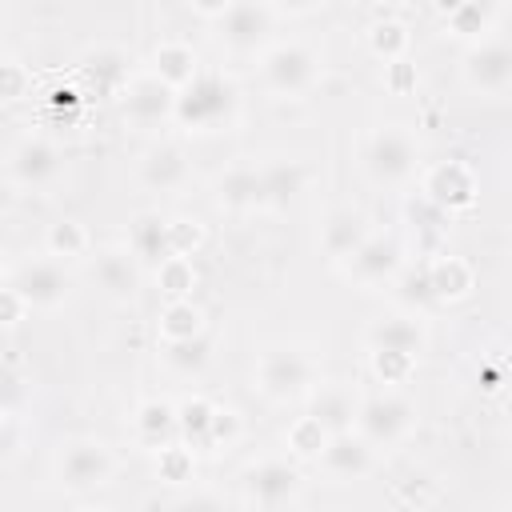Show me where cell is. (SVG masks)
<instances>
[{
    "mask_svg": "<svg viewBox=\"0 0 512 512\" xmlns=\"http://www.w3.org/2000/svg\"><path fill=\"white\" fill-rule=\"evenodd\" d=\"M360 168L376 188H404L420 172V140L408 124H376L360 140Z\"/></svg>",
    "mask_w": 512,
    "mask_h": 512,
    "instance_id": "cell-1",
    "label": "cell"
},
{
    "mask_svg": "<svg viewBox=\"0 0 512 512\" xmlns=\"http://www.w3.org/2000/svg\"><path fill=\"white\" fill-rule=\"evenodd\" d=\"M240 112V96L232 88L228 76L220 72H200L184 92H176V124L184 132L208 136V132H224Z\"/></svg>",
    "mask_w": 512,
    "mask_h": 512,
    "instance_id": "cell-2",
    "label": "cell"
},
{
    "mask_svg": "<svg viewBox=\"0 0 512 512\" xmlns=\"http://www.w3.org/2000/svg\"><path fill=\"white\" fill-rule=\"evenodd\" d=\"M252 384L260 396L284 404V400H300V396H312V388L320 384V364L316 356H308L304 348H292V344H272L256 356V368H252Z\"/></svg>",
    "mask_w": 512,
    "mask_h": 512,
    "instance_id": "cell-3",
    "label": "cell"
},
{
    "mask_svg": "<svg viewBox=\"0 0 512 512\" xmlns=\"http://www.w3.org/2000/svg\"><path fill=\"white\" fill-rule=\"evenodd\" d=\"M64 148L44 132H24L4 152V180L16 192H52L64 180Z\"/></svg>",
    "mask_w": 512,
    "mask_h": 512,
    "instance_id": "cell-4",
    "label": "cell"
},
{
    "mask_svg": "<svg viewBox=\"0 0 512 512\" xmlns=\"http://www.w3.org/2000/svg\"><path fill=\"white\" fill-rule=\"evenodd\" d=\"M256 72H260L264 92H272L280 100H292V96H304V92L316 88V80H320V52L312 44H304V40H276L260 56Z\"/></svg>",
    "mask_w": 512,
    "mask_h": 512,
    "instance_id": "cell-5",
    "label": "cell"
},
{
    "mask_svg": "<svg viewBox=\"0 0 512 512\" xmlns=\"http://www.w3.org/2000/svg\"><path fill=\"white\" fill-rule=\"evenodd\" d=\"M52 476L64 492H76V496L96 492L116 476V452L96 436H76V440L60 444V452L52 460Z\"/></svg>",
    "mask_w": 512,
    "mask_h": 512,
    "instance_id": "cell-6",
    "label": "cell"
},
{
    "mask_svg": "<svg viewBox=\"0 0 512 512\" xmlns=\"http://www.w3.org/2000/svg\"><path fill=\"white\" fill-rule=\"evenodd\" d=\"M8 288L28 304V308H40V312H52L60 304H68V296L76 292V276L68 272L64 260L56 256H28L20 264L8 268Z\"/></svg>",
    "mask_w": 512,
    "mask_h": 512,
    "instance_id": "cell-7",
    "label": "cell"
},
{
    "mask_svg": "<svg viewBox=\"0 0 512 512\" xmlns=\"http://www.w3.org/2000/svg\"><path fill=\"white\" fill-rule=\"evenodd\" d=\"M416 428V404L404 396V392H372L360 400L356 408V432L380 452V448H396L412 436Z\"/></svg>",
    "mask_w": 512,
    "mask_h": 512,
    "instance_id": "cell-8",
    "label": "cell"
},
{
    "mask_svg": "<svg viewBox=\"0 0 512 512\" xmlns=\"http://www.w3.org/2000/svg\"><path fill=\"white\" fill-rule=\"evenodd\" d=\"M276 20H280V12H276V4H264V0H236V4H228L224 8V16L216 20V36H220V44L228 48V52H236V56H264L276 40H272V32H276Z\"/></svg>",
    "mask_w": 512,
    "mask_h": 512,
    "instance_id": "cell-9",
    "label": "cell"
},
{
    "mask_svg": "<svg viewBox=\"0 0 512 512\" xmlns=\"http://www.w3.org/2000/svg\"><path fill=\"white\" fill-rule=\"evenodd\" d=\"M340 272L360 284V288H380V284H392L400 272H404V244L392 236V232H372L344 264Z\"/></svg>",
    "mask_w": 512,
    "mask_h": 512,
    "instance_id": "cell-10",
    "label": "cell"
},
{
    "mask_svg": "<svg viewBox=\"0 0 512 512\" xmlns=\"http://www.w3.org/2000/svg\"><path fill=\"white\" fill-rule=\"evenodd\" d=\"M460 76L480 96H504L512 88V44L500 36L468 44V52L460 60Z\"/></svg>",
    "mask_w": 512,
    "mask_h": 512,
    "instance_id": "cell-11",
    "label": "cell"
},
{
    "mask_svg": "<svg viewBox=\"0 0 512 512\" xmlns=\"http://www.w3.org/2000/svg\"><path fill=\"white\" fill-rule=\"evenodd\" d=\"M244 492L260 512H284L300 492V468L284 456H264L244 468Z\"/></svg>",
    "mask_w": 512,
    "mask_h": 512,
    "instance_id": "cell-12",
    "label": "cell"
},
{
    "mask_svg": "<svg viewBox=\"0 0 512 512\" xmlns=\"http://www.w3.org/2000/svg\"><path fill=\"white\" fill-rule=\"evenodd\" d=\"M120 104L132 128H160L176 120V88H168L152 68L132 76V84L120 92Z\"/></svg>",
    "mask_w": 512,
    "mask_h": 512,
    "instance_id": "cell-13",
    "label": "cell"
},
{
    "mask_svg": "<svg viewBox=\"0 0 512 512\" xmlns=\"http://www.w3.org/2000/svg\"><path fill=\"white\" fill-rule=\"evenodd\" d=\"M88 272H92V284L116 300V304H128L136 300L140 292V280H144V268H140V256L128 248V244H108V248H96L88 256Z\"/></svg>",
    "mask_w": 512,
    "mask_h": 512,
    "instance_id": "cell-14",
    "label": "cell"
},
{
    "mask_svg": "<svg viewBox=\"0 0 512 512\" xmlns=\"http://www.w3.org/2000/svg\"><path fill=\"white\" fill-rule=\"evenodd\" d=\"M136 180L148 188V192H160V196H176L188 188L192 180V164H188V152L180 144H152L140 152V164H136Z\"/></svg>",
    "mask_w": 512,
    "mask_h": 512,
    "instance_id": "cell-15",
    "label": "cell"
},
{
    "mask_svg": "<svg viewBox=\"0 0 512 512\" xmlns=\"http://www.w3.org/2000/svg\"><path fill=\"white\" fill-rule=\"evenodd\" d=\"M420 192L440 212H464L476 200V176H472V168L464 160H440V164L424 168Z\"/></svg>",
    "mask_w": 512,
    "mask_h": 512,
    "instance_id": "cell-16",
    "label": "cell"
},
{
    "mask_svg": "<svg viewBox=\"0 0 512 512\" xmlns=\"http://www.w3.org/2000/svg\"><path fill=\"white\" fill-rule=\"evenodd\" d=\"M368 236H372V224H368L364 208L344 204V208H332V212L324 216V224H320V252H324L332 264H344Z\"/></svg>",
    "mask_w": 512,
    "mask_h": 512,
    "instance_id": "cell-17",
    "label": "cell"
},
{
    "mask_svg": "<svg viewBox=\"0 0 512 512\" xmlns=\"http://www.w3.org/2000/svg\"><path fill=\"white\" fill-rule=\"evenodd\" d=\"M320 468L332 476V480H364L372 468H376V448L356 432V428H348V432H336L332 440H328V448L320 452Z\"/></svg>",
    "mask_w": 512,
    "mask_h": 512,
    "instance_id": "cell-18",
    "label": "cell"
},
{
    "mask_svg": "<svg viewBox=\"0 0 512 512\" xmlns=\"http://www.w3.org/2000/svg\"><path fill=\"white\" fill-rule=\"evenodd\" d=\"M364 340H368V352H404V356H420V352L428 348L424 324H420L416 316H404V312L372 320L368 332H364Z\"/></svg>",
    "mask_w": 512,
    "mask_h": 512,
    "instance_id": "cell-19",
    "label": "cell"
},
{
    "mask_svg": "<svg viewBox=\"0 0 512 512\" xmlns=\"http://www.w3.org/2000/svg\"><path fill=\"white\" fill-rule=\"evenodd\" d=\"M152 72H156L168 88L184 92V88L200 76V56H196V48H192L188 40L168 36V40H160V44L152 48Z\"/></svg>",
    "mask_w": 512,
    "mask_h": 512,
    "instance_id": "cell-20",
    "label": "cell"
},
{
    "mask_svg": "<svg viewBox=\"0 0 512 512\" xmlns=\"http://www.w3.org/2000/svg\"><path fill=\"white\" fill-rule=\"evenodd\" d=\"M308 184V168L300 160H268L260 164V208H288Z\"/></svg>",
    "mask_w": 512,
    "mask_h": 512,
    "instance_id": "cell-21",
    "label": "cell"
},
{
    "mask_svg": "<svg viewBox=\"0 0 512 512\" xmlns=\"http://www.w3.org/2000/svg\"><path fill=\"white\" fill-rule=\"evenodd\" d=\"M216 204L228 212H256L260 208V164H232L216 176Z\"/></svg>",
    "mask_w": 512,
    "mask_h": 512,
    "instance_id": "cell-22",
    "label": "cell"
},
{
    "mask_svg": "<svg viewBox=\"0 0 512 512\" xmlns=\"http://www.w3.org/2000/svg\"><path fill=\"white\" fill-rule=\"evenodd\" d=\"M132 432H136V440H140L144 448H152V452H160V448L176 444V436H180L176 404H168V400H144V404L136 408Z\"/></svg>",
    "mask_w": 512,
    "mask_h": 512,
    "instance_id": "cell-23",
    "label": "cell"
},
{
    "mask_svg": "<svg viewBox=\"0 0 512 512\" xmlns=\"http://www.w3.org/2000/svg\"><path fill=\"white\" fill-rule=\"evenodd\" d=\"M84 76L96 84V88H104V92H124L128 84H132V56L124 52V48H116V44H100V48H92L88 56H84Z\"/></svg>",
    "mask_w": 512,
    "mask_h": 512,
    "instance_id": "cell-24",
    "label": "cell"
},
{
    "mask_svg": "<svg viewBox=\"0 0 512 512\" xmlns=\"http://www.w3.org/2000/svg\"><path fill=\"white\" fill-rule=\"evenodd\" d=\"M424 272H428L432 300H464V296L472 292V284H476L472 264H468L464 256H452V252H444V256L428 260V264H424Z\"/></svg>",
    "mask_w": 512,
    "mask_h": 512,
    "instance_id": "cell-25",
    "label": "cell"
},
{
    "mask_svg": "<svg viewBox=\"0 0 512 512\" xmlns=\"http://www.w3.org/2000/svg\"><path fill=\"white\" fill-rule=\"evenodd\" d=\"M356 400H352V392L344 388V384H316L312 388V416L336 436V432H348V428H356Z\"/></svg>",
    "mask_w": 512,
    "mask_h": 512,
    "instance_id": "cell-26",
    "label": "cell"
},
{
    "mask_svg": "<svg viewBox=\"0 0 512 512\" xmlns=\"http://www.w3.org/2000/svg\"><path fill=\"white\" fill-rule=\"evenodd\" d=\"M440 16H444V32H452V36H460V40H468V44H480V40H488V32H492L500 8L468 0V4H448Z\"/></svg>",
    "mask_w": 512,
    "mask_h": 512,
    "instance_id": "cell-27",
    "label": "cell"
},
{
    "mask_svg": "<svg viewBox=\"0 0 512 512\" xmlns=\"http://www.w3.org/2000/svg\"><path fill=\"white\" fill-rule=\"evenodd\" d=\"M156 328L164 336V344H180V340H196L208 332V320H204V308L196 300H168L156 316Z\"/></svg>",
    "mask_w": 512,
    "mask_h": 512,
    "instance_id": "cell-28",
    "label": "cell"
},
{
    "mask_svg": "<svg viewBox=\"0 0 512 512\" xmlns=\"http://www.w3.org/2000/svg\"><path fill=\"white\" fill-rule=\"evenodd\" d=\"M128 248L140 256V260H168V220L160 212H140L128 228Z\"/></svg>",
    "mask_w": 512,
    "mask_h": 512,
    "instance_id": "cell-29",
    "label": "cell"
},
{
    "mask_svg": "<svg viewBox=\"0 0 512 512\" xmlns=\"http://www.w3.org/2000/svg\"><path fill=\"white\" fill-rule=\"evenodd\" d=\"M44 252L56 256V260H80V256H92V236L80 220H52L48 232H44Z\"/></svg>",
    "mask_w": 512,
    "mask_h": 512,
    "instance_id": "cell-30",
    "label": "cell"
},
{
    "mask_svg": "<svg viewBox=\"0 0 512 512\" xmlns=\"http://www.w3.org/2000/svg\"><path fill=\"white\" fill-rule=\"evenodd\" d=\"M368 48H372L384 64H392V60H408L412 32H408L404 20H396V16H380V20L368 28Z\"/></svg>",
    "mask_w": 512,
    "mask_h": 512,
    "instance_id": "cell-31",
    "label": "cell"
},
{
    "mask_svg": "<svg viewBox=\"0 0 512 512\" xmlns=\"http://www.w3.org/2000/svg\"><path fill=\"white\" fill-rule=\"evenodd\" d=\"M328 440H332V432H328L312 412L296 416V420L288 424V432H284V444H288V452H292L296 460H320V452L328 448Z\"/></svg>",
    "mask_w": 512,
    "mask_h": 512,
    "instance_id": "cell-32",
    "label": "cell"
},
{
    "mask_svg": "<svg viewBox=\"0 0 512 512\" xmlns=\"http://www.w3.org/2000/svg\"><path fill=\"white\" fill-rule=\"evenodd\" d=\"M160 356H164L168 372H176V376H200V372L208 368V360H212V340H208V332H204V336H196V340L164 344Z\"/></svg>",
    "mask_w": 512,
    "mask_h": 512,
    "instance_id": "cell-33",
    "label": "cell"
},
{
    "mask_svg": "<svg viewBox=\"0 0 512 512\" xmlns=\"http://www.w3.org/2000/svg\"><path fill=\"white\" fill-rule=\"evenodd\" d=\"M176 416H180V440H184L188 448H208V432H212L216 404L204 400V396H192V400H180V404H176Z\"/></svg>",
    "mask_w": 512,
    "mask_h": 512,
    "instance_id": "cell-34",
    "label": "cell"
},
{
    "mask_svg": "<svg viewBox=\"0 0 512 512\" xmlns=\"http://www.w3.org/2000/svg\"><path fill=\"white\" fill-rule=\"evenodd\" d=\"M196 264L192 256H168L156 264V284L168 292V300H192V288H196Z\"/></svg>",
    "mask_w": 512,
    "mask_h": 512,
    "instance_id": "cell-35",
    "label": "cell"
},
{
    "mask_svg": "<svg viewBox=\"0 0 512 512\" xmlns=\"http://www.w3.org/2000/svg\"><path fill=\"white\" fill-rule=\"evenodd\" d=\"M156 472H160L164 480H192V448H188L184 440L160 448V452H156Z\"/></svg>",
    "mask_w": 512,
    "mask_h": 512,
    "instance_id": "cell-36",
    "label": "cell"
},
{
    "mask_svg": "<svg viewBox=\"0 0 512 512\" xmlns=\"http://www.w3.org/2000/svg\"><path fill=\"white\" fill-rule=\"evenodd\" d=\"M372 372L384 384H404L416 372V356H404V352H372Z\"/></svg>",
    "mask_w": 512,
    "mask_h": 512,
    "instance_id": "cell-37",
    "label": "cell"
},
{
    "mask_svg": "<svg viewBox=\"0 0 512 512\" xmlns=\"http://www.w3.org/2000/svg\"><path fill=\"white\" fill-rule=\"evenodd\" d=\"M32 92V72L16 60V56H8L4 64H0V96L8 100V104H16V100H24Z\"/></svg>",
    "mask_w": 512,
    "mask_h": 512,
    "instance_id": "cell-38",
    "label": "cell"
},
{
    "mask_svg": "<svg viewBox=\"0 0 512 512\" xmlns=\"http://www.w3.org/2000/svg\"><path fill=\"white\" fill-rule=\"evenodd\" d=\"M204 240V228L200 220H168V256H192Z\"/></svg>",
    "mask_w": 512,
    "mask_h": 512,
    "instance_id": "cell-39",
    "label": "cell"
},
{
    "mask_svg": "<svg viewBox=\"0 0 512 512\" xmlns=\"http://www.w3.org/2000/svg\"><path fill=\"white\" fill-rule=\"evenodd\" d=\"M240 440V416L232 408H220L216 404V416H212V432H208V448H228Z\"/></svg>",
    "mask_w": 512,
    "mask_h": 512,
    "instance_id": "cell-40",
    "label": "cell"
},
{
    "mask_svg": "<svg viewBox=\"0 0 512 512\" xmlns=\"http://www.w3.org/2000/svg\"><path fill=\"white\" fill-rule=\"evenodd\" d=\"M172 512H228V500L212 488H192L172 504Z\"/></svg>",
    "mask_w": 512,
    "mask_h": 512,
    "instance_id": "cell-41",
    "label": "cell"
},
{
    "mask_svg": "<svg viewBox=\"0 0 512 512\" xmlns=\"http://www.w3.org/2000/svg\"><path fill=\"white\" fill-rule=\"evenodd\" d=\"M384 84H388V92L404 96L408 88H416V68L408 60H392V64H384Z\"/></svg>",
    "mask_w": 512,
    "mask_h": 512,
    "instance_id": "cell-42",
    "label": "cell"
},
{
    "mask_svg": "<svg viewBox=\"0 0 512 512\" xmlns=\"http://www.w3.org/2000/svg\"><path fill=\"white\" fill-rule=\"evenodd\" d=\"M24 312H32V308H28V304H24V300L4 284V328H16V324L24 320Z\"/></svg>",
    "mask_w": 512,
    "mask_h": 512,
    "instance_id": "cell-43",
    "label": "cell"
},
{
    "mask_svg": "<svg viewBox=\"0 0 512 512\" xmlns=\"http://www.w3.org/2000/svg\"><path fill=\"white\" fill-rule=\"evenodd\" d=\"M504 412L512 416V388H508V396H504Z\"/></svg>",
    "mask_w": 512,
    "mask_h": 512,
    "instance_id": "cell-44",
    "label": "cell"
},
{
    "mask_svg": "<svg viewBox=\"0 0 512 512\" xmlns=\"http://www.w3.org/2000/svg\"><path fill=\"white\" fill-rule=\"evenodd\" d=\"M88 512H100V508H88Z\"/></svg>",
    "mask_w": 512,
    "mask_h": 512,
    "instance_id": "cell-45",
    "label": "cell"
}]
</instances>
